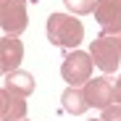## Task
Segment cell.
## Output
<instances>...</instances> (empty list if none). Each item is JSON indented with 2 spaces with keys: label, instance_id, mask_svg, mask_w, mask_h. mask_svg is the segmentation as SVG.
<instances>
[{
  "label": "cell",
  "instance_id": "cell-15",
  "mask_svg": "<svg viewBox=\"0 0 121 121\" xmlns=\"http://www.w3.org/2000/svg\"><path fill=\"white\" fill-rule=\"evenodd\" d=\"M92 121H95V118H92Z\"/></svg>",
  "mask_w": 121,
  "mask_h": 121
},
{
  "label": "cell",
  "instance_id": "cell-6",
  "mask_svg": "<svg viewBox=\"0 0 121 121\" xmlns=\"http://www.w3.org/2000/svg\"><path fill=\"white\" fill-rule=\"evenodd\" d=\"M0 24H3L5 34L18 37L26 29V5L24 3H0Z\"/></svg>",
  "mask_w": 121,
  "mask_h": 121
},
{
  "label": "cell",
  "instance_id": "cell-9",
  "mask_svg": "<svg viewBox=\"0 0 121 121\" xmlns=\"http://www.w3.org/2000/svg\"><path fill=\"white\" fill-rule=\"evenodd\" d=\"M5 90L26 97V95L34 92V76H32L29 71H18V69H16V71L5 74Z\"/></svg>",
  "mask_w": 121,
  "mask_h": 121
},
{
  "label": "cell",
  "instance_id": "cell-2",
  "mask_svg": "<svg viewBox=\"0 0 121 121\" xmlns=\"http://www.w3.org/2000/svg\"><path fill=\"white\" fill-rule=\"evenodd\" d=\"M90 55H92L95 66L100 71H105V74L116 71V66L121 63V32H116V34L103 32L100 37H95L92 48H90Z\"/></svg>",
  "mask_w": 121,
  "mask_h": 121
},
{
  "label": "cell",
  "instance_id": "cell-13",
  "mask_svg": "<svg viewBox=\"0 0 121 121\" xmlns=\"http://www.w3.org/2000/svg\"><path fill=\"white\" fill-rule=\"evenodd\" d=\"M116 103H121V76H118V82H116Z\"/></svg>",
  "mask_w": 121,
  "mask_h": 121
},
{
  "label": "cell",
  "instance_id": "cell-14",
  "mask_svg": "<svg viewBox=\"0 0 121 121\" xmlns=\"http://www.w3.org/2000/svg\"><path fill=\"white\" fill-rule=\"evenodd\" d=\"M0 3H24L26 5V0H0Z\"/></svg>",
  "mask_w": 121,
  "mask_h": 121
},
{
  "label": "cell",
  "instance_id": "cell-5",
  "mask_svg": "<svg viewBox=\"0 0 121 121\" xmlns=\"http://www.w3.org/2000/svg\"><path fill=\"white\" fill-rule=\"evenodd\" d=\"M95 21L105 34L121 32V0H97Z\"/></svg>",
  "mask_w": 121,
  "mask_h": 121
},
{
  "label": "cell",
  "instance_id": "cell-8",
  "mask_svg": "<svg viewBox=\"0 0 121 121\" xmlns=\"http://www.w3.org/2000/svg\"><path fill=\"white\" fill-rule=\"evenodd\" d=\"M24 116H26L24 97L3 87V92H0V118L3 121H24Z\"/></svg>",
  "mask_w": 121,
  "mask_h": 121
},
{
  "label": "cell",
  "instance_id": "cell-12",
  "mask_svg": "<svg viewBox=\"0 0 121 121\" xmlns=\"http://www.w3.org/2000/svg\"><path fill=\"white\" fill-rule=\"evenodd\" d=\"M100 121H121V105H108Z\"/></svg>",
  "mask_w": 121,
  "mask_h": 121
},
{
  "label": "cell",
  "instance_id": "cell-3",
  "mask_svg": "<svg viewBox=\"0 0 121 121\" xmlns=\"http://www.w3.org/2000/svg\"><path fill=\"white\" fill-rule=\"evenodd\" d=\"M92 55L82 53V50H74L71 55L63 58L60 63V76L69 82V87H79V84H87L90 82V74H92Z\"/></svg>",
  "mask_w": 121,
  "mask_h": 121
},
{
  "label": "cell",
  "instance_id": "cell-1",
  "mask_svg": "<svg viewBox=\"0 0 121 121\" xmlns=\"http://www.w3.org/2000/svg\"><path fill=\"white\" fill-rule=\"evenodd\" d=\"M48 39L58 48H76L84 39V26L79 18L69 13H50L48 16Z\"/></svg>",
  "mask_w": 121,
  "mask_h": 121
},
{
  "label": "cell",
  "instance_id": "cell-4",
  "mask_svg": "<svg viewBox=\"0 0 121 121\" xmlns=\"http://www.w3.org/2000/svg\"><path fill=\"white\" fill-rule=\"evenodd\" d=\"M84 95H87L90 108H100V111H105L111 103H116V84L111 82L108 76L90 79V82L84 84Z\"/></svg>",
  "mask_w": 121,
  "mask_h": 121
},
{
  "label": "cell",
  "instance_id": "cell-11",
  "mask_svg": "<svg viewBox=\"0 0 121 121\" xmlns=\"http://www.w3.org/2000/svg\"><path fill=\"white\" fill-rule=\"evenodd\" d=\"M63 3H66V8H69L71 13H76V16H87V13L95 11L97 0H63Z\"/></svg>",
  "mask_w": 121,
  "mask_h": 121
},
{
  "label": "cell",
  "instance_id": "cell-7",
  "mask_svg": "<svg viewBox=\"0 0 121 121\" xmlns=\"http://www.w3.org/2000/svg\"><path fill=\"white\" fill-rule=\"evenodd\" d=\"M21 60H24V45H21V39L5 34L3 39H0V69H3L5 74H11V71L18 69Z\"/></svg>",
  "mask_w": 121,
  "mask_h": 121
},
{
  "label": "cell",
  "instance_id": "cell-10",
  "mask_svg": "<svg viewBox=\"0 0 121 121\" xmlns=\"http://www.w3.org/2000/svg\"><path fill=\"white\" fill-rule=\"evenodd\" d=\"M60 103H63V111L71 113V116H82V113L90 108L84 90H79V87H69L63 95H60Z\"/></svg>",
  "mask_w": 121,
  "mask_h": 121
}]
</instances>
